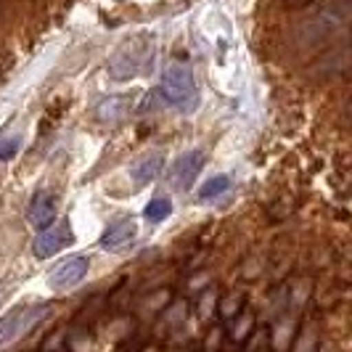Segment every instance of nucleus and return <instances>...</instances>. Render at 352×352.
Wrapping results in <instances>:
<instances>
[{
    "instance_id": "39448f33",
    "label": "nucleus",
    "mask_w": 352,
    "mask_h": 352,
    "mask_svg": "<svg viewBox=\"0 0 352 352\" xmlns=\"http://www.w3.org/2000/svg\"><path fill=\"white\" fill-rule=\"evenodd\" d=\"M204 167V154L201 151H186L175 159L173 164V183L177 191H188L196 183V177Z\"/></svg>"
},
{
    "instance_id": "0eeeda50",
    "label": "nucleus",
    "mask_w": 352,
    "mask_h": 352,
    "mask_svg": "<svg viewBox=\"0 0 352 352\" xmlns=\"http://www.w3.org/2000/svg\"><path fill=\"white\" fill-rule=\"evenodd\" d=\"M135 239V223L133 220H122V223H114L109 226L104 236H101V247L104 249H122Z\"/></svg>"
},
{
    "instance_id": "9b49d317",
    "label": "nucleus",
    "mask_w": 352,
    "mask_h": 352,
    "mask_svg": "<svg viewBox=\"0 0 352 352\" xmlns=\"http://www.w3.org/2000/svg\"><path fill=\"white\" fill-rule=\"evenodd\" d=\"M170 212H173V201H170V199H154V201H148V207L143 210V217H146L148 223H162V220L170 217Z\"/></svg>"
},
{
    "instance_id": "ddd939ff",
    "label": "nucleus",
    "mask_w": 352,
    "mask_h": 352,
    "mask_svg": "<svg viewBox=\"0 0 352 352\" xmlns=\"http://www.w3.org/2000/svg\"><path fill=\"white\" fill-rule=\"evenodd\" d=\"M289 8H302V6H310V3H316V0H283Z\"/></svg>"
},
{
    "instance_id": "423d86ee",
    "label": "nucleus",
    "mask_w": 352,
    "mask_h": 352,
    "mask_svg": "<svg viewBox=\"0 0 352 352\" xmlns=\"http://www.w3.org/2000/svg\"><path fill=\"white\" fill-rule=\"evenodd\" d=\"M53 217H56V199H53L48 191H40V194L32 196L30 210H27V220H30L37 230H43L51 226Z\"/></svg>"
},
{
    "instance_id": "f8f14e48",
    "label": "nucleus",
    "mask_w": 352,
    "mask_h": 352,
    "mask_svg": "<svg viewBox=\"0 0 352 352\" xmlns=\"http://www.w3.org/2000/svg\"><path fill=\"white\" fill-rule=\"evenodd\" d=\"M19 151V141L11 138V141H0V162H8Z\"/></svg>"
},
{
    "instance_id": "f257e3e1",
    "label": "nucleus",
    "mask_w": 352,
    "mask_h": 352,
    "mask_svg": "<svg viewBox=\"0 0 352 352\" xmlns=\"http://www.w3.org/2000/svg\"><path fill=\"white\" fill-rule=\"evenodd\" d=\"M162 96L167 104L175 106L177 111L191 114L199 106V90H196L194 74L183 64H173L170 69L162 74Z\"/></svg>"
},
{
    "instance_id": "f03ea898",
    "label": "nucleus",
    "mask_w": 352,
    "mask_h": 352,
    "mask_svg": "<svg viewBox=\"0 0 352 352\" xmlns=\"http://www.w3.org/2000/svg\"><path fill=\"white\" fill-rule=\"evenodd\" d=\"M48 313H51V305H21L16 310L6 313L0 318V347H6L8 342H14L19 336H24Z\"/></svg>"
},
{
    "instance_id": "20e7f679",
    "label": "nucleus",
    "mask_w": 352,
    "mask_h": 352,
    "mask_svg": "<svg viewBox=\"0 0 352 352\" xmlns=\"http://www.w3.org/2000/svg\"><path fill=\"white\" fill-rule=\"evenodd\" d=\"M85 273H88V257H69V260H64V263L53 267L48 283H51L53 292H67V289L82 281Z\"/></svg>"
},
{
    "instance_id": "9d476101",
    "label": "nucleus",
    "mask_w": 352,
    "mask_h": 352,
    "mask_svg": "<svg viewBox=\"0 0 352 352\" xmlns=\"http://www.w3.org/2000/svg\"><path fill=\"white\" fill-rule=\"evenodd\" d=\"M230 188V180L226 175H214V177H210L201 188H199V199L201 201H210V199H217L220 194H226Z\"/></svg>"
},
{
    "instance_id": "1a4fd4ad",
    "label": "nucleus",
    "mask_w": 352,
    "mask_h": 352,
    "mask_svg": "<svg viewBox=\"0 0 352 352\" xmlns=\"http://www.w3.org/2000/svg\"><path fill=\"white\" fill-rule=\"evenodd\" d=\"M159 170H162V157H146L141 159V162H135V167H133V183L135 186H148L154 177L159 175Z\"/></svg>"
},
{
    "instance_id": "7ed1b4c3",
    "label": "nucleus",
    "mask_w": 352,
    "mask_h": 352,
    "mask_svg": "<svg viewBox=\"0 0 352 352\" xmlns=\"http://www.w3.org/2000/svg\"><path fill=\"white\" fill-rule=\"evenodd\" d=\"M74 241V233H72L69 223H58V226H48V228H43V233L35 239V257L40 260H45V257H53L56 252H61V249H67Z\"/></svg>"
},
{
    "instance_id": "6e6552de",
    "label": "nucleus",
    "mask_w": 352,
    "mask_h": 352,
    "mask_svg": "<svg viewBox=\"0 0 352 352\" xmlns=\"http://www.w3.org/2000/svg\"><path fill=\"white\" fill-rule=\"evenodd\" d=\"M127 109H130V98L127 96H111V98H106L104 104H98V120L106 124L120 122L127 114Z\"/></svg>"
}]
</instances>
